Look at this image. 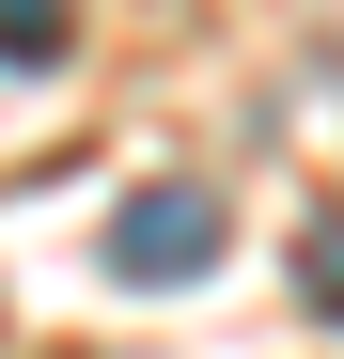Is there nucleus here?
Returning <instances> with one entry per match:
<instances>
[{"label":"nucleus","instance_id":"nucleus-3","mask_svg":"<svg viewBox=\"0 0 344 359\" xmlns=\"http://www.w3.org/2000/svg\"><path fill=\"white\" fill-rule=\"evenodd\" d=\"M298 297L344 328V219H313V234H298Z\"/></svg>","mask_w":344,"mask_h":359},{"label":"nucleus","instance_id":"nucleus-2","mask_svg":"<svg viewBox=\"0 0 344 359\" xmlns=\"http://www.w3.org/2000/svg\"><path fill=\"white\" fill-rule=\"evenodd\" d=\"M63 47H79V0H0V63L16 79H47Z\"/></svg>","mask_w":344,"mask_h":359},{"label":"nucleus","instance_id":"nucleus-1","mask_svg":"<svg viewBox=\"0 0 344 359\" xmlns=\"http://www.w3.org/2000/svg\"><path fill=\"white\" fill-rule=\"evenodd\" d=\"M219 266V203L204 188H126L110 203V281H204Z\"/></svg>","mask_w":344,"mask_h":359}]
</instances>
